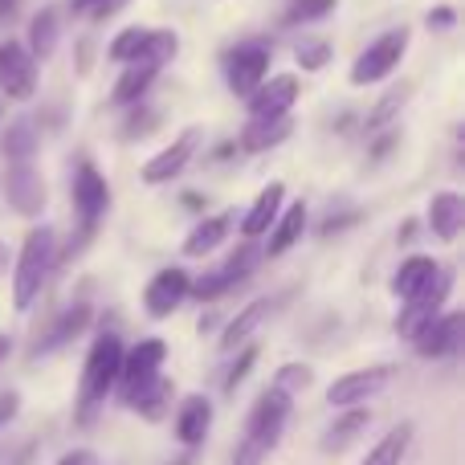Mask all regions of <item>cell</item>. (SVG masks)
I'll return each instance as SVG.
<instances>
[{
	"mask_svg": "<svg viewBox=\"0 0 465 465\" xmlns=\"http://www.w3.org/2000/svg\"><path fill=\"white\" fill-rule=\"evenodd\" d=\"M155 74H160V70H147V65H123L119 82H114L111 103L114 106H139V103H143V94L152 90Z\"/></svg>",
	"mask_w": 465,
	"mask_h": 465,
	"instance_id": "4316f807",
	"label": "cell"
},
{
	"mask_svg": "<svg viewBox=\"0 0 465 465\" xmlns=\"http://www.w3.org/2000/svg\"><path fill=\"white\" fill-rule=\"evenodd\" d=\"M196 147H201V127H184L168 147H160V152L143 163V172H139V176H143V184H152V188L172 184V180H176L180 172L193 163Z\"/></svg>",
	"mask_w": 465,
	"mask_h": 465,
	"instance_id": "8fae6325",
	"label": "cell"
},
{
	"mask_svg": "<svg viewBox=\"0 0 465 465\" xmlns=\"http://www.w3.org/2000/svg\"><path fill=\"white\" fill-rule=\"evenodd\" d=\"M311 384H314V371L306 368V363H286V368H278V376H273L270 388H278V392H286L290 401H294V396L306 392Z\"/></svg>",
	"mask_w": 465,
	"mask_h": 465,
	"instance_id": "d590c367",
	"label": "cell"
},
{
	"mask_svg": "<svg viewBox=\"0 0 465 465\" xmlns=\"http://www.w3.org/2000/svg\"><path fill=\"white\" fill-rule=\"evenodd\" d=\"M335 5L339 0H290V8H286V16L282 21L294 29V25H314V21H322L327 13H335Z\"/></svg>",
	"mask_w": 465,
	"mask_h": 465,
	"instance_id": "e575fe53",
	"label": "cell"
},
{
	"mask_svg": "<svg viewBox=\"0 0 465 465\" xmlns=\"http://www.w3.org/2000/svg\"><path fill=\"white\" fill-rule=\"evenodd\" d=\"M371 425V412L368 409H343V417L335 420V425L327 429V437H322V450L327 453H343L347 445H355V437L368 433Z\"/></svg>",
	"mask_w": 465,
	"mask_h": 465,
	"instance_id": "484cf974",
	"label": "cell"
},
{
	"mask_svg": "<svg viewBox=\"0 0 465 465\" xmlns=\"http://www.w3.org/2000/svg\"><path fill=\"white\" fill-rule=\"evenodd\" d=\"M253 363H257V347H245V351H241V360L232 363L229 376H225V392H237V388L245 384V376H249V368H253Z\"/></svg>",
	"mask_w": 465,
	"mask_h": 465,
	"instance_id": "f35d334b",
	"label": "cell"
},
{
	"mask_svg": "<svg viewBox=\"0 0 465 465\" xmlns=\"http://www.w3.org/2000/svg\"><path fill=\"white\" fill-rule=\"evenodd\" d=\"M409 94H412V86L409 82H401V86H392L384 98L376 103V111L368 114V135H376V131H388L396 123V114L404 111V103H409Z\"/></svg>",
	"mask_w": 465,
	"mask_h": 465,
	"instance_id": "d6a6232c",
	"label": "cell"
},
{
	"mask_svg": "<svg viewBox=\"0 0 465 465\" xmlns=\"http://www.w3.org/2000/svg\"><path fill=\"white\" fill-rule=\"evenodd\" d=\"M74 213H78V241H90L98 229V221L106 217V209H111V184H106V176L94 168L90 160L78 163V176H74Z\"/></svg>",
	"mask_w": 465,
	"mask_h": 465,
	"instance_id": "277c9868",
	"label": "cell"
},
{
	"mask_svg": "<svg viewBox=\"0 0 465 465\" xmlns=\"http://www.w3.org/2000/svg\"><path fill=\"white\" fill-rule=\"evenodd\" d=\"M213 429V404L209 396H184L176 409V437L180 445H188V450H196V445L209 437Z\"/></svg>",
	"mask_w": 465,
	"mask_h": 465,
	"instance_id": "ac0fdd59",
	"label": "cell"
},
{
	"mask_svg": "<svg viewBox=\"0 0 465 465\" xmlns=\"http://www.w3.org/2000/svg\"><path fill=\"white\" fill-rule=\"evenodd\" d=\"M270 311H273L270 298H253V302H249L245 311H241L237 319L225 327V335H221V347H225V351H232V347H245L249 335H253V331L262 327L265 319H270Z\"/></svg>",
	"mask_w": 465,
	"mask_h": 465,
	"instance_id": "d4e9b609",
	"label": "cell"
},
{
	"mask_svg": "<svg viewBox=\"0 0 465 465\" xmlns=\"http://www.w3.org/2000/svg\"><path fill=\"white\" fill-rule=\"evenodd\" d=\"M16 404H21V401H16V392H5V396H0V425L16 417Z\"/></svg>",
	"mask_w": 465,
	"mask_h": 465,
	"instance_id": "7bdbcfd3",
	"label": "cell"
},
{
	"mask_svg": "<svg viewBox=\"0 0 465 465\" xmlns=\"http://www.w3.org/2000/svg\"><path fill=\"white\" fill-rule=\"evenodd\" d=\"M188 290H193V278H188V270H180V265H168V270H160L152 282H147L143 290V306L152 319H168V314L180 311V302L188 298Z\"/></svg>",
	"mask_w": 465,
	"mask_h": 465,
	"instance_id": "9a60e30c",
	"label": "cell"
},
{
	"mask_svg": "<svg viewBox=\"0 0 465 465\" xmlns=\"http://www.w3.org/2000/svg\"><path fill=\"white\" fill-rule=\"evenodd\" d=\"M294 57H298V65H302L306 74H319L322 65L331 62V45L327 41H311V37H302L294 45Z\"/></svg>",
	"mask_w": 465,
	"mask_h": 465,
	"instance_id": "8d00e7d4",
	"label": "cell"
},
{
	"mask_svg": "<svg viewBox=\"0 0 465 465\" xmlns=\"http://www.w3.org/2000/svg\"><path fill=\"white\" fill-rule=\"evenodd\" d=\"M176 465H193V453H184V458H180Z\"/></svg>",
	"mask_w": 465,
	"mask_h": 465,
	"instance_id": "7dc6e473",
	"label": "cell"
},
{
	"mask_svg": "<svg viewBox=\"0 0 465 465\" xmlns=\"http://www.w3.org/2000/svg\"><path fill=\"white\" fill-rule=\"evenodd\" d=\"M8 273V245H0V278Z\"/></svg>",
	"mask_w": 465,
	"mask_h": 465,
	"instance_id": "bcb514c9",
	"label": "cell"
},
{
	"mask_svg": "<svg viewBox=\"0 0 465 465\" xmlns=\"http://www.w3.org/2000/svg\"><path fill=\"white\" fill-rule=\"evenodd\" d=\"M409 41H412V33L404 29V25L380 33V37L371 41L368 49H360V57L351 62V86H376V82L392 78V74L401 70L404 54H409Z\"/></svg>",
	"mask_w": 465,
	"mask_h": 465,
	"instance_id": "3957f363",
	"label": "cell"
},
{
	"mask_svg": "<svg viewBox=\"0 0 465 465\" xmlns=\"http://www.w3.org/2000/svg\"><path fill=\"white\" fill-rule=\"evenodd\" d=\"M127 404L139 412V417H147V420H160L163 412H168V404H172V384L163 376H155L147 388H139L135 396H127Z\"/></svg>",
	"mask_w": 465,
	"mask_h": 465,
	"instance_id": "4dcf8cb0",
	"label": "cell"
},
{
	"mask_svg": "<svg viewBox=\"0 0 465 465\" xmlns=\"http://www.w3.org/2000/svg\"><path fill=\"white\" fill-rule=\"evenodd\" d=\"M16 8H21V0H0V25H13Z\"/></svg>",
	"mask_w": 465,
	"mask_h": 465,
	"instance_id": "ee69618b",
	"label": "cell"
},
{
	"mask_svg": "<svg viewBox=\"0 0 465 465\" xmlns=\"http://www.w3.org/2000/svg\"><path fill=\"white\" fill-rule=\"evenodd\" d=\"M152 123H155V111H135L127 119V131H123V139H139V135H147V131H155Z\"/></svg>",
	"mask_w": 465,
	"mask_h": 465,
	"instance_id": "60d3db41",
	"label": "cell"
},
{
	"mask_svg": "<svg viewBox=\"0 0 465 465\" xmlns=\"http://www.w3.org/2000/svg\"><path fill=\"white\" fill-rule=\"evenodd\" d=\"M257 262H262V249H257L253 241H245V245H241V249H232V253H229L225 262L217 265V270L201 273V278L193 282V290H188V294H196V298H201V302H213V298L229 294L232 286H241V282H245L249 273L257 270Z\"/></svg>",
	"mask_w": 465,
	"mask_h": 465,
	"instance_id": "8992f818",
	"label": "cell"
},
{
	"mask_svg": "<svg viewBox=\"0 0 465 465\" xmlns=\"http://www.w3.org/2000/svg\"><path fill=\"white\" fill-rule=\"evenodd\" d=\"M54 262H57L54 229L37 225V229L25 232V245L13 262V306L16 311H29V306L41 298L49 273H54Z\"/></svg>",
	"mask_w": 465,
	"mask_h": 465,
	"instance_id": "6da1fadb",
	"label": "cell"
},
{
	"mask_svg": "<svg viewBox=\"0 0 465 465\" xmlns=\"http://www.w3.org/2000/svg\"><path fill=\"white\" fill-rule=\"evenodd\" d=\"M143 37H147V25H127V29H119L111 37V45H106V57L119 65H135L139 62V49H143Z\"/></svg>",
	"mask_w": 465,
	"mask_h": 465,
	"instance_id": "836d02e7",
	"label": "cell"
},
{
	"mask_svg": "<svg viewBox=\"0 0 465 465\" xmlns=\"http://www.w3.org/2000/svg\"><path fill=\"white\" fill-rule=\"evenodd\" d=\"M282 204H286V184H282V180H273V184H265L262 193H257V201L249 204V213L241 217V232H245V241L265 237L270 225L278 221Z\"/></svg>",
	"mask_w": 465,
	"mask_h": 465,
	"instance_id": "e0dca14e",
	"label": "cell"
},
{
	"mask_svg": "<svg viewBox=\"0 0 465 465\" xmlns=\"http://www.w3.org/2000/svg\"><path fill=\"white\" fill-rule=\"evenodd\" d=\"M119 363H123V343H119V335L106 331V335L94 339V347H90V355H86V368H82V384H78L82 417H90V412L114 392V384H119Z\"/></svg>",
	"mask_w": 465,
	"mask_h": 465,
	"instance_id": "7a4b0ae2",
	"label": "cell"
},
{
	"mask_svg": "<svg viewBox=\"0 0 465 465\" xmlns=\"http://www.w3.org/2000/svg\"><path fill=\"white\" fill-rule=\"evenodd\" d=\"M25 49H29L33 62H45V57H54V49H57V13H54V8H41V13H33L29 41H25Z\"/></svg>",
	"mask_w": 465,
	"mask_h": 465,
	"instance_id": "f1b7e54d",
	"label": "cell"
},
{
	"mask_svg": "<svg viewBox=\"0 0 465 465\" xmlns=\"http://www.w3.org/2000/svg\"><path fill=\"white\" fill-rule=\"evenodd\" d=\"M450 290H453V270H445V265H441V270H437V278L429 282V286L420 290L412 302H404V311L396 314V335H401V339H417L420 331H425L429 322L441 314Z\"/></svg>",
	"mask_w": 465,
	"mask_h": 465,
	"instance_id": "52a82bcc",
	"label": "cell"
},
{
	"mask_svg": "<svg viewBox=\"0 0 465 465\" xmlns=\"http://www.w3.org/2000/svg\"><path fill=\"white\" fill-rule=\"evenodd\" d=\"M176 54H180L176 29H147L143 49H139V62H135V65H147V70H163V65H168Z\"/></svg>",
	"mask_w": 465,
	"mask_h": 465,
	"instance_id": "f546056e",
	"label": "cell"
},
{
	"mask_svg": "<svg viewBox=\"0 0 465 465\" xmlns=\"http://www.w3.org/2000/svg\"><path fill=\"white\" fill-rule=\"evenodd\" d=\"M409 441H412V425L404 420V425H396L388 437H380V445L363 458V465H401L404 453H409Z\"/></svg>",
	"mask_w": 465,
	"mask_h": 465,
	"instance_id": "1f68e13d",
	"label": "cell"
},
{
	"mask_svg": "<svg viewBox=\"0 0 465 465\" xmlns=\"http://www.w3.org/2000/svg\"><path fill=\"white\" fill-rule=\"evenodd\" d=\"M306 232V204L294 201L278 213V221L270 225V245H265V257H282L286 249H294Z\"/></svg>",
	"mask_w": 465,
	"mask_h": 465,
	"instance_id": "ffe728a7",
	"label": "cell"
},
{
	"mask_svg": "<svg viewBox=\"0 0 465 465\" xmlns=\"http://www.w3.org/2000/svg\"><path fill=\"white\" fill-rule=\"evenodd\" d=\"M290 127H294L290 119H249L245 127H241V135H237V147H241V152H253V155L257 152H270V147L286 143Z\"/></svg>",
	"mask_w": 465,
	"mask_h": 465,
	"instance_id": "44dd1931",
	"label": "cell"
},
{
	"mask_svg": "<svg viewBox=\"0 0 465 465\" xmlns=\"http://www.w3.org/2000/svg\"><path fill=\"white\" fill-rule=\"evenodd\" d=\"M425 25H429V29H437V33L453 29V25H458V8H450V5L429 8V13H425Z\"/></svg>",
	"mask_w": 465,
	"mask_h": 465,
	"instance_id": "ab89813d",
	"label": "cell"
},
{
	"mask_svg": "<svg viewBox=\"0 0 465 465\" xmlns=\"http://www.w3.org/2000/svg\"><path fill=\"white\" fill-rule=\"evenodd\" d=\"M0 94L16 98V103H29L37 94V62L13 37L0 41Z\"/></svg>",
	"mask_w": 465,
	"mask_h": 465,
	"instance_id": "7c38bea8",
	"label": "cell"
},
{
	"mask_svg": "<svg viewBox=\"0 0 465 465\" xmlns=\"http://www.w3.org/2000/svg\"><path fill=\"white\" fill-rule=\"evenodd\" d=\"M0 193H5L8 209L21 217H37L45 209V180L29 163H8V172L0 176Z\"/></svg>",
	"mask_w": 465,
	"mask_h": 465,
	"instance_id": "4fadbf2b",
	"label": "cell"
},
{
	"mask_svg": "<svg viewBox=\"0 0 465 465\" xmlns=\"http://www.w3.org/2000/svg\"><path fill=\"white\" fill-rule=\"evenodd\" d=\"M57 465H98V458H94V450H70L57 458Z\"/></svg>",
	"mask_w": 465,
	"mask_h": 465,
	"instance_id": "b9f144b4",
	"label": "cell"
},
{
	"mask_svg": "<svg viewBox=\"0 0 465 465\" xmlns=\"http://www.w3.org/2000/svg\"><path fill=\"white\" fill-rule=\"evenodd\" d=\"M461 335H465V314L450 311V314H437L412 343H417V351L425 360H445V355H453L461 347Z\"/></svg>",
	"mask_w": 465,
	"mask_h": 465,
	"instance_id": "2e32d148",
	"label": "cell"
},
{
	"mask_svg": "<svg viewBox=\"0 0 465 465\" xmlns=\"http://www.w3.org/2000/svg\"><path fill=\"white\" fill-rule=\"evenodd\" d=\"M8 355H13V339H8V335H0V368H5V363H8Z\"/></svg>",
	"mask_w": 465,
	"mask_h": 465,
	"instance_id": "f6af8a7d",
	"label": "cell"
},
{
	"mask_svg": "<svg viewBox=\"0 0 465 465\" xmlns=\"http://www.w3.org/2000/svg\"><path fill=\"white\" fill-rule=\"evenodd\" d=\"M131 0H74V13L78 16H86V21H111L114 13H123Z\"/></svg>",
	"mask_w": 465,
	"mask_h": 465,
	"instance_id": "74e56055",
	"label": "cell"
},
{
	"mask_svg": "<svg viewBox=\"0 0 465 465\" xmlns=\"http://www.w3.org/2000/svg\"><path fill=\"white\" fill-rule=\"evenodd\" d=\"M270 57L273 45L270 41H241L225 54V82L237 98H249L265 78H270Z\"/></svg>",
	"mask_w": 465,
	"mask_h": 465,
	"instance_id": "5b68a950",
	"label": "cell"
},
{
	"mask_svg": "<svg viewBox=\"0 0 465 465\" xmlns=\"http://www.w3.org/2000/svg\"><path fill=\"white\" fill-rule=\"evenodd\" d=\"M0 152H5L8 163H29L33 152H37V127L29 119H13L0 135Z\"/></svg>",
	"mask_w": 465,
	"mask_h": 465,
	"instance_id": "83f0119b",
	"label": "cell"
},
{
	"mask_svg": "<svg viewBox=\"0 0 465 465\" xmlns=\"http://www.w3.org/2000/svg\"><path fill=\"white\" fill-rule=\"evenodd\" d=\"M245 103H249V119H290V111L298 103V74H273Z\"/></svg>",
	"mask_w": 465,
	"mask_h": 465,
	"instance_id": "5bb4252c",
	"label": "cell"
},
{
	"mask_svg": "<svg viewBox=\"0 0 465 465\" xmlns=\"http://www.w3.org/2000/svg\"><path fill=\"white\" fill-rule=\"evenodd\" d=\"M163 360H168V343H163V339H139L131 351H123L119 384H114V388H123V401L152 384V380L160 376Z\"/></svg>",
	"mask_w": 465,
	"mask_h": 465,
	"instance_id": "30bf717a",
	"label": "cell"
},
{
	"mask_svg": "<svg viewBox=\"0 0 465 465\" xmlns=\"http://www.w3.org/2000/svg\"><path fill=\"white\" fill-rule=\"evenodd\" d=\"M86 322H90V306H86V302H78V306H70V311H62L54 327L45 331V339L33 347V355H49V351H57V347H65L70 339H78L82 331H86Z\"/></svg>",
	"mask_w": 465,
	"mask_h": 465,
	"instance_id": "603a6c76",
	"label": "cell"
},
{
	"mask_svg": "<svg viewBox=\"0 0 465 465\" xmlns=\"http://www.w3.org/2000/svg\"><path fill=\"white\" fill-rule=\"evenodd\" d=\"M461 225H465V201L461 193H437L433 201H429V232H433L437 241H458L461 237Z\"/></svg>",
	"mask_w": 465,
	"mask_h": 465,
	"instance_id": "d6986e66",
	"label": "cell"
},
{
	"mask_svg": "<svg viewBox=\"0 0 465 465\" xmlns=\"http://www.w3.org/2000/svg\"><path fill=\"white\" fill-rule=\"evenodd\" d=\"M437 270H441V265H437L433 257H420V253L409 257V262H401V270H396V278H392V294L412 302V298L437 278Z\"/></svg>",
	"mask_w": 465,
	"mask_h": 465,
	"instance_id": "cb8c5ba5",
	"label": "cell"
},
{
	"mask_svg": "<svg viewBox=\"0 0 465 465\" xmlns=\"http://www.w3.org/2000/svg\"><path fill=\"white\" fill-rule=\"evenodd\" d=\"M392 371L388 363H376V368H360V371H347V376H339L335 384L327 388V404L331 409H360V404H368L371 396H380L388 384H392Z\"/></svg>",
	"mask_w": 465,
	"mask_h": 465,
	"instance_id": "ba28073f",
	"label": "cell"
},
{
	"mask_svg": "<svg viewBox=\"0 0 465 465\" xmlns=\"http://www.w3.org/2000/svg\"><path fill=\"white\" fill-rule=\"evenodd\" d=\"M232 229V213H213V217L196 221L193 232L184 237V253L188 257H209L213 249H221V241L229 237Z\"/></svg>",
	"mask_w": 465,
	"mask_h": 465,
	"instance_id": "7402d4cb",
	"label": "cell"
},
{
	"mask_svg": "<svg viewBox=\"0 0 465 465\" xmlns=\"http://www.w3.org/2000/svg\"><path fill=\"white\" fill-rule=\"evenodd\" d=\"M290 404H294V401H290L286 392H278V388H265V392L257 396L249 420H245V441L262 445V450H273V445L282 441V429H286V420H290Z\"/></svg>",
	"mask_w": 465,
	"mask_h": 465,
	"instance_id": "9c48e42d",
	"label": "cell"
}]
</instances>
